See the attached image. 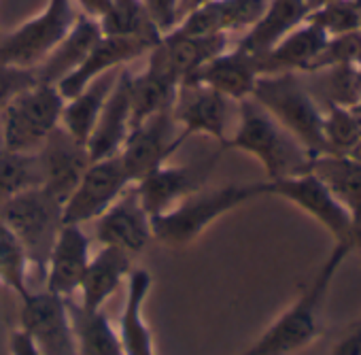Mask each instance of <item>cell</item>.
I'll use <instances>...</instances> for the list:
<instances>
[{
    "label": "cell",
    "mask_w": 361,
    "mask_h": 355,
    "mask_svg": "<svg viewBox=\"0 0 361 355\" xmlns=\"http://www.w3.org/2000/svg\"><path fill=\"white\" fill-rule=\"evenodd\" d=\"M350 251L348 243H336L302 296L240 355H293L319 338L323 332L321 315L329 285Z\"/></svg>",
    "instance_id": "6da1fadb"
},
{
    "label": "cell",
    "mask_w": 361,
    "mask_h": 355,
    "mask_svg": "<svg viewBox=\"0 0 361 355\" xmlns=\"http://www.w3.org/2000/svg\"><path fill=\"white\" fill-rule=\"evenodd\" d=\"M226 149H236L255 157L266 170L268 181L306 172L312 157L308 149L253 98L238 102L236 126Z\"/></svg>",
    "instance_id": "7a4b0ae2"
},
{
    "label": "cell",
    "mask_w": 361,
    "mask_h": 355,
    "mask_svg": "<svg viewBox=\"0 0 361 355\" xmlns=\"http://www.w3.org/2000/svg\"><path fill=\"white\" fill-rule=\"evenodd\" d=\"M262 196H266V181L230 183L211 192L202 190L166 213L153 215V239L170 249H185L196 243L217 219Z\"/></svg>",
    "instance_id": "3957f363"
},
{
    "label": "cell",
    "mask_w": 361,
    "mask_h": 355,
    "mask_svg": "<svg viewBox=\"0 0 361 355\" xmlns=\"http://www.w3.org/2000/svg\"><path fill=\"white\" fill-rule=\"evenodd\" d=\"M251 98L264 107L287 132H291L310 155L325 153L323 109L308 92L302 75L276 73L262 75Z\"/></svg>",
    "instance_id": "277c9868"
},
{
    "label": "cell",
    "mask_w": 361,
    "mask_h": 355,
    "mask_svg": "<svg viewBox=\"0 0 361 355\" xmlns=\"http://www.w3.org/2000/svg\"><path fill=\"white\" fill-rule=\"evenodd\" d=\"M66 98L51 83L37 81L0 111V143L16 153H37L60 126Z\"/></svg>",
    "instance_id": "5b68a950"
},
{
    "label": "cell",
    "mask_w": 361,
    "mask_h": 355,
    "mask_svg": "<svg viewBox=\"0 0 361 355\" xmlns=\"http://www.w3.org/2000/svg\"><path fill=\"white\" fill-rule=\"evenodd\" d=\"M62 203L41 186L24 190L0 205V222L20 239L30 266L45 275L49 251L62 228Z\"/></svg>",
    "instance_id": "8992f818"
},
{
    "label": "cell",
    "mask_w": 361,
    "mask_h": 355,
    "mask_svg": "<svg viewBox=\"0 0 361 355\" xmlns=\"http://www.w3.org/2000/svg\"><path fill=\"white\" fill-rule=\"evenodd\" d=\"M79 13L75 0H47L39 16L0 39V62L35 68L68 35Z\"/></svg>",
    "instance_id": "52a82bcc"
},
{
    "label": "cell",
    "mask_w": 361,
    "mask_h": 355,
    "mask_svg": "<svg viewBox=\"0 0 361 355\" xmlns=\"http://www.w3.org/2000/svg\"><path fill=\"white\" fill-rule=\"evenodd\" d=\"M224 151L226 149L219 147L217 151H213L204 157H198L190 164H168L166 162L164 166L149 172L145 179L136 181L134 186L138 190L140 203L147 209V213L151 217L166 213L168 209L176 207L178 203H183L185 198L202 192L211 179L215 166L219 164Z\"/></svg>",
    "instance_id": "ba28073f"
},
{
    "label": "cell",
    "mask_w": 361,
    "mask_h": 355,
    "mask_svg": "<svg viewBox=\"0 0 361 355\" xmlns=\"http://www.w3.org/2000/svg\"><path fill=\"white\" fill-rule=\"evenodd\" d=\"M130 186L132 179L119 153L104 160H92L62 207V224L85 226L96 222Z\"/></svg>",
    "instance_id": "9c48e42d"
},
{
    "label": "cell",
    "mask_w": 361,
    "mask_h": 355,
    "mask_svg": "<svg viewBox=\"0 0 361 355\" xmlns=\"http://www.w3.org/2000/svg\"><path fill=\"white\" fill-rule=\"evenodd\" d=\"M234 100L217 90L185 81L176 90L170 113L185 140L194 134H207L215 138L221 149H226V143L234 130Z\"/></svg>",
    "instance_id": "30bf717a"
},
{
    "label": "cell",
    "mask_w": 361,
    "mask_h": 355,
    "mask_svg": "<svg viewBox=\"0 0 361 355\" xmlns=\"http://www.w3.org/2000/svg\"><path fill=\"white\" fill-rule=\"evenodd\" d=\"M266 196H276L291 203L308 217L319 222L336 239V243H348L350 211L312 172H302L295 176H285V179L266 181Z\"/></svg>",
    "instance_id": "8fae6325"
},
{
    "label": "cell",
    "mask_w": 361,
    "mask_h": 355,
    "mask_svg": "<svg viewBox=\"0 0 361 355\" xmlns=\"http://www.w3.org/2000/svg\"><path fill=\"white\" fill-rule=\"evenodd\" d=\"M185 143L170 109L159 111L145 121L132 126L119 157L130 174L132 183L145 179L149 172L164 166L168 157Z\"/></svg>",
    "instance_id": "7c38bea8"
},
{
    "label": "cell",
    "mask_w": 361,
    "mask_h": 355,
    "mask_svg": "<svg viewBox=\"0 0 361 355\" xmlns=\"http://www.w3.org/2000/svg\"><path fill=\"white\" fill-rule=\"evenodd\" d=\"M232 37L215 35V37H192L180 32H166L147 54V68L168 77L174 83L188 81L198 68L207 62L230 49Z\"/></svg>",
    "instance_id": "4fadbf2b"
},
{
    "label": "cell",
    "mask_w": 361,
    "mask_h": 355,
    "mask_svg": "<svg viewBox=\"0 0 361 355\" xmlns=\"http://www.w3.org/2000/svg\"><path fill=\"white\" fill-rule=\"evenodd\" d=\"M20 302V327L37 340L43 355H77L66 298L47 289H32Z\"/></svg>",
    "instance_id": "5bb4252c"
},
{
    "label": "cell",
    "mask_w": 361,
    "mask_h": 355,
    "mask_svg": "<svg viewBox=\"0 0 361 355\" xmlns=\"http://www.w3.org/2000/svg\"><path fill=\"white\" fill-rule=\"evenodd\" d=\"M37 155L41 166V188L64 205L92 162L87 145L58 126Z\"/></svg>",
    "instance_id": "9a60e30c"
},
{
    "label": "cell",
    "mask_w": 361,
    "mask_h": 355,
    "mask_svg": "<svg viewBox=\"0 0 361 355\" xmlns=\"http://www.w3.org/2000/svg\"><path fill=\"white\" fill-rule=\"evenodd\" d=\"M159 41V39H157ZM155 39L147 37H132V35H104L96 41V45L90 49L85 60L68 75L64 77L56 88L60 94L68 100L77 96L83 88H87L98 77L119 71L132 60L149 54V49L157 43Z\"/></svg>",
    "instance_id": "2e32d148"
},
{
    "label": "cell",
    "mask_w": 361,
    "mask_h": 355,
    "mask_svg": "<svg viewBox=\"0 0 361 355\" xmlns=\"http://www.w3.org/2000/svg\"><path fill=\"white\" fill-rule=\"evenodd\" d=\"M94 236L98 245L119 247L130 255L140 253L149 245L153 239L151 215L142 207L134 183L94 222Z\"/></svg>",
    "instance_id": "e0dca14e"
},
{
    "label": "cell",
    "mask_w": 361,
    "mask_h": 355,
    "mask_svg": "<svg viewBox=\"0 0 361 355\" xmlns=\"http://www.w3.org/2000/svg\"><path fill=\"white\" fill-rule=\"evenodd\" d=\"M92 239L79 224H62L45 266L47 291L71 300L83 281L85 268L92 260Z\"/></svg>",
    "instance_id": "ac0fdd59"
},
{
    "label": "cell",
    "mask_w": 361,
    "mask_h": 355,
    "mask_svg": "<svg viewBox=\"0 0 361 355\" xmlns=\"http://www.w3.org/2000/svg\"><path fill=\"white\" fill-rule=\"evenodd\" d=\"M266 7L268 0H209L185 13L172 30L192 37L245 35L262 18Z\"/></svg>",
    "instance_id": "d6986e66"
},
{
    "label": "cell",
    "mask_w": 361,
    "mask_h": 355,
    "mask_svg": "<svg viewBox=\"0 0 361 355\" xmlns=\"http://www.w3.org/2000/svg\"><path fill=\"white\" fill-rule=\"evenodd\" d=\"M130 79H132V71L121 68L100 111V117L87 138V151L92 160H104V157L117 155L132 130Z\"/></svg>",
    "instance_id": "ffe728a7"
},
{
    "label": "cell",
    "mask_w": 361,
    "mask_h": 355,
    "mask_svg": "<svg viewBox=\"0 0 361 355\" xmlns=\"http://www.w3.org/2000/svg\"><path fill=\"white\" fill-rule=\"evenodd\" d=\"M132 255L119 247L100 245L85 268L81 287H79V306L85 311H100L104 304L126 285L132 270Z\"/></svg>",
    "instance_id": "44dd1931"
},
{
    "label": "cell",
    "mask_w": 361,
    "mask_h": 355,
    "mask_svg": "<svg viewBox=\"0 0 361 355\" xmlns=\"http://www.w3.org/2000/svg\"><path fill=\"white\" fill-rule=\"evenodd\" d=\"M259 77H262V73H259L257 58L249 56L232 45L230 49H226L224 54H219L217 58L207 62L202 68H198L188 81L202 83V85L228 96L230 100L240 102L245 98H251L253 88Z\"/></svg>",
    "instance_id": "7402d4cb"
},
{
    "label": "cell",
    "mask_w": 361,
    "mask_h": 355,
    "mask_svg": "<svg viewBox=\"0 0 361 355\" xmlns=\"http://www.w3.org/2000/svg\"><path fill=\"white\" fill-rule=\"evenodd\" d=\"M153 287V277L145 268H132L126 281V300L115 325L126 355H157L153 332L145 319V302Z\"/></svg>",
    "instance_id": "603a6c76"
},
{
    "label": "cell",
    "mask_w": 361,
    "mask_h": 355,
    "mask_svg": "<svg viewBox=\"0 0 361 355\" xmlns=\"http://www.w3.org/2000/svg\"><path fill=\"white\" fill-rule=\"evenodd\" d=\"M310 16V9L304 0H268V7L262 18L238 37L234 47L240 52L262 58L274 49L291 30L304 24Z\"/></svg>",
    "instance_id": "cb8c5ba5"
},
{
    "label": "cell",
    "mask_w": 361,
    "mask_h": 355,
    "mask_svg": "<svg viewBox=\"0 0 361 355\" xmlns=\"http://www.w3.org/2000/svg\"><path fill=\"white\" fill-rule=\"evenodd\" d=\"M329 37L314 26L312 22L300 24L295 30H291L274 49H270L266 56L257 58L259 73L262 75H276V73H310L317 58L325 49Z\"/></svg>",
    "instance_id": "d4e9b609"
},
{
    "label": "cell",
    "mask_w": 361,
    "mask_h": 355,
    "mask_svg": "<svg viewBox=\"0 0 361 355\" xmlns=\"http://www.w3.org/2000/svg\"><path fill=\"white\" fill-rule=\"evenodd\" d=\"M102 37L100 22L92 16L79 13L77 22L68 30V35L49 52V56L35 66L37 79L43 83L58 85L64 77H68L90 54L96 41Z\"/></svg>",
    "instance_id": "484cf974"
},
{
    "label": "cell",
    "mask_w": 361,
    "mask_h": 355,
    "mask_svg": "<svg viewBox=\"0 0 361 355\" xmlns=\"http://www.w3.org/2000/svg\"><path fill=\"white\" fill-rule=\"evenodd\" d=\"M119 71H111V73L98 77L87 88H83L77 96H73L64 102L60 126L71 136L81 140L83 145H87V138H90V134L100 117V111L119 77Z\"/></svg>",
    "instance_id": "4316f807"
},
{
    "label": "cell",
    "mask_w": 361,
    "mask_h": 355,
    "mask_svg": "<svg viewBox=\"0 0 361 355\" xmlns=\"http://www.w3.org/2000/svg\"><path fill=\"white\" fill-rule=\"evenodd\" d=\"M68 313L77 355H126L115 323L109 319L104 308L85 311L71 298Z\"/></svg>",
    "instance_id": "83f0119b"
},
{
    "label": "cell",
    "mask_w": 361,
    "mask_h": 355,
    "mask_svg": "<svg viewBox=\"0 0 361 355\" xmlns=\"http://www.w3.org/2000/svg\"><path fill=\"white\" fill-rule=\"evenodd\" d=\"M350 211L361 207V164L346 153H319L310 157L308 170Z\"/></svg>",
    "instance_id": "f1b7e54d"
},
{
    "label": "cell",
    "mask_w": 361,
    "mask_h": 355,
    "mask_svg": "<svg viewBox=\"0 0 361 355\" xmlns=\"http://www.w3.org/2000/svg\"><path fill=\"white\" fill-rule=\"evenodd\" d=\"M314 83H306L317 102L327 107L353 109L361 102V64H336L314 73H306Z\"/></svg>",
    "instance_id": "f546056e"
},
{
    "label": "cell",
    "mask_w": 361,
    "mask_h": 355,
    "mask_svg": "<svg viewBox=\"0 0 361 355\" xmlns=\"http://www.w3.org/2000/svg\"><path fill=\"white\" fill-rule=\"evenodd\" d=\"M178 83L145 66L142 73L130 79V100H132V126L145 121L147 117L172 109Z\"/></svg>",
    "instance_id": "4dcf8cb0"
},
{
    "label": "cell",
    "mask_w": 361,
    "mask_h": 355,
    "mask_svg": "<svg viewBox=\"0 0 361 355\" xmlns=\"http://www.w3.org/2000/svg\"><path fill=\"white\" fill-rule=\"evenodd\" d=\"M37 186H41L39 155L16 153L0 143V205Z\"/></svg>",
    "instance_id": "1f68e13d"
},
{
    "label": "cell",
    "mask_w": 361,
    "mask_h": 355,
    "mask_svg": "<svg viewBox=\"0 0 361 355\" xmlns=\"http://www.w3.org/2000/svg\"><path fill=\"white\" fill-rule=\"evenodd\" d=\"M28 268L30 260L24 245L5 222H0V285L13 291L20 300L28 298L32 294L28 285Z\"/></svg>",
    "instance_id": "d6a6232c"
},
{
    "label": "cell",
    "mask_w": 361,
    "mask_h": 355,
    "mask_svg": "<svg viewBox=\"0 0 361 355\" xmlns=\"http://www.w3.org/2000/svg\"><path fill=\"white\" fill-rule=\"evenodd\" d=\"M98 22L104 35H132L155 41L161 37L153 26L142 0H109V9Z\"/></svg>",
    "instance_id": "836d02e7"
},
{
    "label": "cell",
    "mask_w": 361,
    "mask_h": 355,
    "mask_svg": "<svg viewBox=\"0 0 361 355\" xmlns=\"http://www.w3.org/2000/svg\"><path fill=\"white\" fill-rule=\"evenodd\" d=\"M325 153H348L361 140V111L327 107L323 111Z\"/></svg>",
    "instance_id": "e575fe53"
},
{
    "label": "cell",
    "mask_w": 361,
    "mask_h": 355,
    "mask_svg": "<svg viewBox=\"0 0 361 355\" xmlns=\"http://www.w3.org/2000/svg\"><path fill=\"white\" fill-rule=\"evenodd\" d=\"M308 22L319 26L329 39L350 32H361V22H359L355 0H331V3H325L310 11Z\"/></svg>",
    "instance_id": "d590c367"
},
{
    "label": "cell",
    "mask_w": 361,
    "mask_h": 355,
    "mask_svg": "<svg viewBox=\"0 0 361 355\" xmlns=\"http://www.w3.org/2000/svg\"><path fill=\"white\" fill-rule=\"evenodd\" d=\"M37 81L39 79H37L35 68H24V66L0 62V111H3L7 107V102H11L20 92L35 85Z\"/></svg>",
    "instance_id": "8d00e7d4"
},
{
    "label": "cell",
    "mask_w": 361,
    "mask_h": 355,
    "mask_svg": "<svg viewBox=\"0 0 361 355\" xmlns=\"http://www.w3.org/2000/svg\"><path fill=\"white\" fill-rule=\"evenodd\" d=\"M142 5L159 35L170 32L180 20V0H142Z\"/></svg>",
    "instance_id": "74e56055"
},
{
    "label": "cell",
    "mask_w": 361,
    "mask_h": 355,
    "mask_svg": "<svg viewBox=\"0 0 361 355\" xmlns=\"http://www.w3.org/2000/svg\"><path fill=\"white\" fill-rule=\"evenodd\" d=\"M9 353L11 355H43L37 340L22 327H16L9 334Z\"/></svg>",
    "instance_id": "f35d334b"
},
{
    "label": "cell",
    "mask_w": 361,
    "mask_h": 355,
    "mask_svg": "<svg viewBox=\"0 0 361 355\" xmlns=\"http://www.w3.org/2000/svg\"><path fill=\"white\" fill-rule=\"evenodd\" d=\"M329 355H361V319L346 336L338 340V344L331 349Z\"/></svg>",
    "instance_id": "ab89813d"
},
{
    "label": "cell",
    "mask_w": 361,
    "mask_h": 355,
    "mask_svg": "<svg viewBox=\"0 0 361 355\" xmlns=\"http://www.w3.org/2000/svg\"><path fill=\"white\" fill-rule=\"evenodd\" d=\"M75 5L79 7L81 13L100 20L109 9V0H75Z\"/></svg>",
    "instance_id": "60d3db41"
},
{
    "label": "cell",
    "mask_w": 361,
    "mask_h": 355,
    "mask_svg": "<svg viewBox=\"0 0 361 355\" xmlns=\"http://www.w3.org/2000/svg\"><path fill=\"white\" fill-rule=\"evenodd\" d=\"M348 243L353 251L361 253V207L350 209V234H348Z\"/></svg>",
    "instance_id": "b9f144b4"
},
{
    "label": "cell",
    "mask_w": 361,
    "mask_h": 355,
    "mask_svg": "<svg viewBox=\"0 0 361 355\" xmlns=\"http://www.w3.org/2000/svg\"><path fill=\"white\" fill-rule=\"evenodd\" d=\"M204 3H209V0H180V11H178V16L183 18L185 13H190L192 9H196V7H200Z\"/></svg>",
    "instance_id": "7bdbcfd3"
},
{
    "label": "cell",
    "mask_w": 361,
    "mask_h": 355,
    "mask_svg": "<svg viewBox=\"0 0 361 355\" xmlns=\"http://www.w3.org/2000/svg\"><path fill=\"white\" fill-rule=\"evenodd\" d=\"M346 155H350L355 162H359V164H361V140H359V143H357V145H355V147H353V149L346 153Z\"/></svg>",
    "instance_id": "ee69618b"
},
{
    "label": "cell",
    "mask_w": 361,
    "mask_h": 355,
    "mask_svg": "<svg viewBox=\"0 0 361 355\" xmlns=\"http://www.w3.org/2000/svg\"><path fill=\"white\" fill-rule=\"evenodd\" d=\"M304 3H306L308 9L312 11V9H317V7H321V5H325V3H331V0H304Z\"/></svg>",
    "instance_id": "f6af8a7d"
}]
</instances>
